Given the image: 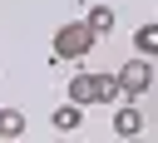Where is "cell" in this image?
I'll return each instance as SVG.
<instances>
[{"label": "cell", "instance_id": "52a82bcc", "mask_svg": "<svg viewBox=\"0 0 158 143\" xmlns=\"http://www.w3.org/2000/svg\"><path fill=\"white\" fill-rule=\"evenodd\" d=\"M133 44H138V54L158 59V25H138V30H133Z\"/></svg>", "mask_w": 158, "mask_h": 143}, {"label": "cell", "instance_id": "7a4b0ae2", "mask_svg": "<svg viewBox=\"0 0 158 143\" xmlns=\"http://www.w3.org/2000/svg\"><path fill=\"white\" fill-rule=\"evenodd\" d=\"M94 44H99V30L89 20H74V25H59L54 30V59H84Z\"/></svg>", "mask_w": 158, "mask_h": 143}, {"label": "cell", "instance_id": "3957f363", "mask_svg": "<svg viewBox=\"0 0 158 143\" xmlns=\"http://www.w3.org/2000/svg\"><path fill=\"white\" fill-rule=\"evenodd\" d=\"M153 89V69H148V54H133L123 69H118V94L123 99H143Z\"/></svg>", "mask_w": 158, "mask_h": 143}, {"label": "cell", "instance_id": "277c9868", "mask_svg": "<svg viewBox=\"0 0 158 143\" xmlns=\"http://www.w3.org/2000/svg\"><path fill=\"white\" fill-rule=\"evenodd\" d=\"M114 133H118V138H138V133H143V113H138L133 104L118 108V113H114Z\"/></svg>", "mask_w": 158, "mask_h": 143}, {"label": "cell", "instance_id": "5b68a950", "mask_svg": "<svg viewBox=\"0 0 158 143\" xmlns=\"http://www.w3.org/2000/svg\"><path fill=\"white\" fill-rule=\"evenodd\" d=\"M49 123H54V133H74V128L84 123V113H79V104L69 99L64 108H54V113H49Z\"/></svg>", "mask_w": 158, "mask_h": 143}, {"label": "cell", "instance_id": "8992f818", "mask_svg": "<svg viewBox=\"0 0 158 143\" xmlns=\"http://www.w3.org/2000/svg\"><path fill=\"white\" fill-rule=\"evenodd\" d=\"M0 138H25V113L20 108H0Z\"/></svg>", "mask_w": 158, "mask_h": 143}, {"label": "cell", "instance_id": "6da1fadb", "mask_svg": "<svg viewBox=\"0 0 158 143\" xmlns=\"http://www.w3.org/2000/svg\"><path fill=\"white\" fill-rule=\"evenodd\" d=\"M69 99H74L79 108H89V104H114V99H118V74H74V79H69Z\"/></svg>", "mask_w": 158, "mask_h": 143}, {"label": "cell", "instance_id": "ba28073f", "mask_svg": "<svg viewBox=\"0 0 158 143\" xmlns=\"http://www.w3.org/2000/svg\"><path fill=\"white\" fill-rule=\"evenodd\" d=\"M84 20H89L99 35H109V30H114V10H109V5H89V15H84Z\"/></svg>", "mask_w": 158, "mask_h": 143}]
</instances>
